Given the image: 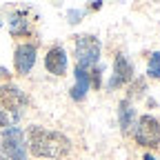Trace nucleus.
Returning a JSON list of instances; mask_svg holds the SVG:
<instances>
[{
	"label": "nucleus",
	"instance_id": "obj_1",
	"mask_svg": "<svg viewBox=\"0 0 160 160\" xmlns=\"http://www.w3.org/2000/svg\"><path fill=\"white\" fill-rule=\"evenodd\" d=\"M27 145L29 151L38 158H65L71 151V140L60 133L45 127H31L27 131Z\"/></svg>",
	"mask_w": 160,
	"mask_h": 160
},
{
	"label": "nucleus",
	"instance_id": "obj_2",
	"mask_svg": "<svg viewBox=\"0 0 160 160\" xmlns=\"http://www.w3.org/2000/svg\"><path fill=\"white\" fill-rule=\"evenodd\" d=\"M25 109V93L16 85H0V127H16Z\"/></svg>",
	"mask_w": 160,
	"mask_h": 160
},
{
	"label": "nucleus",
	"instance_id": "obj_3",
	"mask_svg": "<svg viewBox=\"0 0 160 160\" xmlns=\"http://www.w3.org/2000/svg\"><path fill=\"white\" fill-rule=\"evenodd\" d=\"M98 60H100V40L91 33H85V36H78L76 40V67L78 69H93L98 67Z\"/></svg>",
	"mask_w": 160,
	"mask_h": 160
},
{
	"label": "nucleus",
	"instance_id": "obj_4",
	"mask_svg": "<svg viewBox=\"0 0 160 160\" xmlns=\"http://www.w3.org/2000/svg\"><path fill=\"white\" fill-rule=\"evenodd\" d=\"M133 138L140 147H147V149H153L160 145V122L153 118V116H140L138 122H136V131H133Z\"/></svg>",
	"mask_w": 160,
	"mask_h": 160
},
{
	"label": "nucleus",
	"instance_id": "obj_5",
	"mask_svg": "<svg viewBox=\"0 0 160 160\" xmlns=\"http://www.w3.org/2000/svg\"><path fill=\"white\" fill-rule=\"evenodd\" d=\"M0 151H2L9 160H25L27 149H25V133L20 127H9L2 131V145H0Z\"/></svg>",
	"mask_w": 160,
	"mask_h": 160
},
{
	"label": "nucleus",
	"instance_id": "obj_6",
	"mask_svg": "<svg viewBox=\"0 0 160 160\" xmlns=\"http://www.w3.org/2000/svg\"><path fill=\"white\" fill-rule=\"evenodd\" d=\"M36 56H38V49L36 45L31 42H22L16 47V53H13V65H16V71L20 76H27L33 65H36Z\"/></svg>",
	"mask_w": 160,
	"mask_h": 160
},
{
	"label": "nucleus",
	"instance_id": "obj_7",
	"mask_svg": "<svg viewBox=\"0 0 160 160\" xmlns=\"http://www.w3.org/2000/svg\"><path fill=\"white\" fill-rule=\"evenodd\" d=\"M131 78H133V65L129 62V60H127L122 53L116 56V62H113V73H111V78H109L107 87H109V89H118V87L127 85Z\"/></svg>",
	"mask_w": 160,
	"mask_h": 160
},
{
	"label": "nucleus",
	"instance_id": "obj_8",
	"mask_svg": "<svg viewBox=\"0 0 160 160\" xmlns=\"http://www.w3.org/2000/svg\"><path fill=\"white\" fill-rule=\"evenodd\" d=\"M45 67L53 76H65V71H67V51L62 47H51L45 56Z\"/></svg>",
	"mask_w": 160,
	"mask_h": 160
},
{
	"label": "nucleus",
	"instance_id": "obj_9",
	"mask_svg": "<svg viewBox=\"0 0 160 160\" xmlns=\"http://www.w3.org/2000/svg\"><path fill=\"white\" fill-rule=\"evenodd\" d=\"M118 120H120V127H122L125 133H129L131 127H136V109L129 100H122L118 105Z\"/></svg>",
	"mask_w": 160,
	"mask_h": 160
},
{
	"label": "nucleus",
	"instance_id": "obj_10",
	"mask_svg": "<svg viewBox=\"0 0 160 160\" xmlns=\"http://www.w3.org/2000/svg\"><path fill=\"white\" fill-rule=\"evenodd\" d=\"M87 91H89V73L85 69H78L76 67V85L71 89V98L80 102V100H85Z\"/></svg>",
	"mask_w": 160,
	"mask_h": 160
},
{
	"label": "nucleus",
	"instance_id": "obj_11",
	"mask_svg": "<svg viewBox=\"0 0 160 160\" xmlns=\"http://www.w3.org/2000/svg\"><path fill=\"white\" fill-rule=\"evenodd\" d=\"M9 29H11V33H13V36H22V33H27V20H25V16H22V13L13 16Z\"/></svg>",
	"mask_w": 160,
	"mask_h": 160
},
{
	"label": "nucleus",
	"instance_id": "obj_12",
	"mask_svg": "<svg viewBox=\"0 0 160 160\" xmlns=\"http://www.w3.org/2000/svg\"><path fill=\"white\" fill-rule=\"evenodd\" d=\"M147 76L149 78H160V51H153L147 65Z\"/></svg>",
	"mask_w": 160,
	"mask_h": 160
},
{
	"label": "nucleus",
	"instance_id": "obj_13",
	"mask_svg": "<svg viewBox=\"0 0 160 160\" xmlns=\"http://www.w3.org/2000/svg\"><path fill=\"white\" fill-rule=\"evenodd\" d=\"M82 16H85V11H76V9H71V11H69V18H71L69 22H80V18H82Z\"/></svg>",
	"mask_w": 160,
	"mask_h": 160
},
{
	"label": "nucleus",
	"instance_id": "obj_14",
	"mask_svg": "<svg viewBox=\"0 0 160 160\" xmlns=\"http://www.w3.org/2000/svg\"><path fill=\"white\" fill-rule=\"evenodd\" d=\"M7 73H9L7 69H2V67H0V76H7Z\"/></svg>",
	"mask_w": 160,
	"mask_h": 160
},
{
	"label": "nucleus",
	"instance_id": "obj_15",
	"mask_svg": "<svg viewBox=\"0 0 160 160\" xmlns=\"http://www.w3.org/2000/svg\"><path fill=\"white\" fill-rule=\"evenodd\" d=\"M142 160H156V158H153V156H149V153H147V156H145V158H142Z\"/></svg>",
	"mask_w": 160,
	"mask_h": 160
},
{
	"label": "nucleus",
	"instance_id": "obj_16",
	"mask_svg": "<svg viewBox=\"0 0 160 160\" xmlns=\"http://www.w3.org/2000/svg\"><path fill=\"white\" fill-rule=\"evenodd\" d=\"M0 160H9V158H7V156H5L2 151H0Z\"/></svg>",
	"mask_w": 160,
	"mask_h": 160
}]
</instances>
